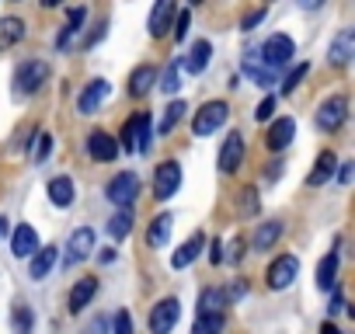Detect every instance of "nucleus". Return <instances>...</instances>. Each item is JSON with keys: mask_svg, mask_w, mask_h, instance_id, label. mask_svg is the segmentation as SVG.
<instances>
[{"mask_svg": "<svg viewBox=\"0 0 355 334\" xmlns=\"http://www.w3.org/2000/svg\"><path fill=\"white\" fill-rule=\"evenodd\" d=\"M153 122H150V115L146 112H139V115H132V118H125V125H122V143H119V150H129V153H146L150 150V139H153V129H150Z\"/></svg>", "mask_w": 355, "mask_h": 334, "instance_id": "nucleus-1", "label": "nucleus"}, {"mask_svg": "<svg viewBox=\"0 0 355 334\" xmlns=\"http://www.w3.org/2000/svg\"><path fill=\"white\" fill-rule=\"evenodd\" d=\"M227 118H230V105L227 101H206L196 112V118H192V132L196 136H213L220 125H227Z\"/></svg>", "mask_w": 355, "mask_h": 334, "instance_id": "nucleus-2", "label": "nucleus"}, {"mask_svg": "<svg viewBox=\"0 0 355 334\" xmlns=\"http://www.w3.org/2000/svg\"><path fill=\"white\" fill-rule=\"evenodd\" d=\"M46 80H49V63L46 60H28L15 73V91L18 94H35V91H42Z\"/></svg>", "mask_w": 355, "mask_h": 334, "instance_id": "nucleus-3", "label": "nucleus"}, {"mask_svg": "<svg viewBox=\"0 0 355 334\" xmlns=\"http://www.w3.org/2000/svg\"><path fill=\"white\" fill-rule=\"evenodd\" d=\"M345 118H348V98L345 94H334L317 108V129L320 132H338L345 125Z\"/></svg>", "mask_w": 355, "mask_h": 334, "instance_id": "nucleus-4", "label": "nucleus"}, {"mask_svg": "<svg viewBox=\"0 0 355 334\" xmlns=\"http://www.w3.org/2000/svg\"><path fill=\"white\" fill-rule=\"evenodd\" d=\"M136 192H139V178L132 175V171H122V175H115L108 185H105V199L112 202V206H132L136 202Z\"/></svg>", "mask_w": 355, "mask_h": 334, "instance_id": "nucleus-5", "label": "nucleus"}, {"mask_svg": "<svg viewBox=\"0 0 355 334\" xmlns=\"http://www.w3.org/2000/svg\"><path fill=\"white\" fill-rule=\"evenodd\" d=\"M296 275H300V261H296L293 254H282V258H275V261L268 265L265 285L275 289V292H282V289H289V285L296 282Z\"/></svg>", "mask_w": 355, "mask_h": 334, "instance_id": "nucleus-6", "label": "nucleus"}, {"mask_svg": "<svg viewBox=\"0 0 355 334\" xmlns=\"http://www.w3.org/2000/svg\"><path fill=\"white\" fill-rule=\"evenodd\" d=\"M178 317H182V303H178L174 296H167V299H160L153 310H150V334H171L174 331V324H178Z\"/></svg>", "mask_w": 355, "mask_h": 334, "instance_id": "nucleus-7", "label": "nucleus"}, {"mask_svg": "<svg viewBox=\"0 0 355 334\" xmlns=\"http://www.w3.org/2000/svg\"><path fill=\"white\" fill-rule=\"evenodd\" d=\"M178 185H182V164H178V160H164L157 167V175H153V195H157V202H167L178 192Z\"/></svg>", "mask_w": 355, "mask_h": 334, "instance_id": "nucleus-8", "label": "nucleus"}, {"mask_svg": "<svg viewBox=\"0 0 355 334\" xmlns=\"http://www.w3.org/2000/svg\"><path fill=\"white\" fill-rule=\"evenodd\" d=\"M258 53H261V63H265L268 70H275V67H286V63L296 56V46H293L289 35H272Z\"/></svg>", "mask_w": 355, "mask_h": 334, "instance_id": "nucleus-9", "label": "nucleus"}, {"mask_svg": "<svg viewBox=\"0 0 355 334\" xmlns=\"http://www.w3.org/2000/svg\"><path fill=\"white\" fill-rule=\"evenodd\" d=\"M174 15H178V0H157V4L150 8V18H146V32H150V39L167 35L171 25H174Z\"/></svg>", "mask_w": 355, "mask_h": 334, "instance_id": "nucleus-10", "label": "nucleus"}, {"mask_svg": "<svg viewBox=\"0 0 355 334\" xmlns=\"http://www.w3.org/2000/svg\"><path fill=\"white\" fill-rule=\"evenodd\" d=\"M244 153H248L244 132H230V136L223 139V150H220V171H223V175H234L237 167L244 164Z\"/></svg>", "mask_w": 355, "mask_h": 334, "instance_id": "nucleus-11", "label": "nucleus"}, {"mask_svg": "<svg viewBox=\"0 0 355 334\" xmlns=\"http://www.w3.org/2000/svg\"><path fill=\"white\" fill-rule=\"evenodd\" d=\"M87 153H91V160H98V164H112V160L119 157V139H115L112 132H105V129H94V132L87 136Z\"/></svg>", "mask_w": 355, "mask_h": 334, "instance_id": "nucleus-12", "label": "nucleus"}, {"mask_svg": "<svg viewBox=\"0 0 355 334\" xmlns=\"http://www.w3.org/2000/svg\"><path fill=\"white\" fill-rule=\"evenodd\" d=\"M293 136H296V122H293L289 115H282V118H275V122L268 125V132H265V146H268L272 153H282V150L293 143Z\"/></svg>", "mask_w": 355, "mask_h": 334, "instance_id": "nucleus-13", "label": "nucleus"}, {"mask_svg": "<svg viewBox=\"0 0 355 334\" xmlns=\"http://www.w3.org/2000/svg\"><path fill=\"white\" fill-rule=\"evenodd\" d=\"M108 94H112V84H108V80H91V84L84 87V94L77 98V112H80V115H94V112L105 105Z\"/></svg>", "mask_w": 355, "mask_h": 334, "instance_id": "nucleus-14", "label": "nucleus"}, {"mask_svg": "<svg viewBox=\"0 0 355 334\" xmlns=\"http://www.w3.org/2000/svg\"><path fill=\"white\" fill-rule=\"evenodd\" d=\"M352 56H355V28H341V32L334 35L331 49H327V60H331L334 67H345Z\"/></svg>", "mask_w": 355, "mask_h": 334, "instance_id": "nucleus-15", "label": "nucleus"}, {"mask_svg": "<svg viewBox=\"0 0 355 334\" xmlns=\"http://www.w3.org/2000/svg\"><path fill=\"white\" fill-rule=\"evenodd\" d=\"M209 56H213V46H209L206 39H199V42H192L189 56H182V60H178V70H189V73H202V70L209 67Z\"/></svg>", "mask_w": 355, "mask_h": 334, "instance_id": "nucleus-16", "label": "nucleus"}, {"mask_svg": "<svg viewBox=\"0 0 355 334\" xmlns=\"http://www.w3.org/2000/svg\"><path fill=\"white\" fill-rule=\"evenodd\" d=\"M157 84V67L153 63H143L129 73V98H146Z\"/></svg>", "mask_w": 355, "mask_h": 334, "instance_id": "nucleus-17", "label": "nucleus"}, {"mask_svg": "<svg viewBox=\"0 0 355 334\" xmlns=\"http://www.w3.org/2000/svg\"><path fill=\"white\" fill-rule=\"evenodd\" d=\"M202 247H206V234H199V230H196V234H192V237H189L182 247L174 251V258H171V268H189V265L199 258V251H202Z\"/></svg>", "mask_w": 355, "mask_h": 334, "instance_id": "nucleus-18", "label": "nucleus"}, {"mask_svg": "<svg viewBox=\"0 0 355 334\" xmlns=\"http://www.w3.org/2000/svg\"><path fill=\"white\" fill-rule=\"evenodd\" d=\"M244 77H251L258 87H272V84H275V77H272V70L261 63V53H258V49L244 53Z\"/></svg>", "mask_w": 355, "mask_h": 334, "instance_id": "nucleus-19", "label": "nucleus"}, {"mask_svg": "<svg viewBox=\"0 0 355 334\" xmlns=\"http://www.w3.org/2000/svg\"><path fill=\"white\" fill-rule=\"evenodd\" d=\"M35 247H39V234H35L28 223H21V227L11 234V254H15V258H32Z\"/></svg>", "mask_w": 355, "mask_h": 334, "instance_id": "nucleus-20", "label": "nucleus"}, {"mask_svg": "<svg viewBox=\"0 0 355 334\" xmlns=\"http://www.w3.org/2000/svg\"><path fill=\"white\" fill-rule=\"evenodd\" d=\"M334 167H338V157H334L331 150H324V153L317 157V164H313V171L306 175V185H310V188H320V185H327V178L334 175Z\"/></svg>", "mask_w": 355, "mask_h": 334, "instance_id": "nucleus-21", "label": "nucleus"}, {"mask_svg": "<svg viewBox=\"0 0 355 334\" xmlns=\"http://www.w3.org/2000/svg\"><path fill=\"white\" fill-rule=\"evenodd\" d=\"M53 268H56V247H53V244H49V247H35L32 265H28V275H32L35 282H42Z\"/></svg>", "mask_w": 355, "mask_h": 334, "instance_id": "nucleus-22", "label": "nucleus"}, {"mask_svg": "<svg viewBox=\"0 0 355 334\" xmlns=\"http://www.w3.org/2000/svg\"><path fill=\"white\" fill-rule=\"evenodd\" d=\"M91 251H94V230L91 227L73 230L70 234V261H84V258H91Z\"/></svg>", "mask_w": 355, "mask_h": 334, "instance_id": "nucleus-23", "label": "nucleus"}, {"mask_svg": "<svg viewBox=\"0 0 355 334\" xmlns=\"http://www.w3.org/2000/svg\"><path fill=\"white\" fill-rule=\"evenodd\" d=\"M25 39V21L21 18H0V53L15 49Z\"/></svg>", "mask_w": 355, "mask_h": 334, "instance_id": "nucleus-24", "label": "nucleus"}, {"mask_svg": "<svg viewBox=\"0 0 355 334\" xmlns=\"http://www.w3.org/2000/svg\"><path fill=\"white\" fill-rule=\"evenodd\" d=\"M171 227H174V216L171 213H160L153 223H150V230H146V244L157 251V247H164L167 240H171Z\"/></svg>", "mask_w": 355, "mask_h": 334, "instance_id": "nucleus-25", "label": "nucleus"}, {"mask_svg": "<svg viewBox=\"0 0 355 334\" xmlns=\"http://www.w3.org/2000/svg\"><path fill=\"white\" fill-rule=\"evenodd\" d=\"M98 292V279H77V285L70 289V313H80Z\"/></svg>", "mask_w": 355, "mask_h": 334, "instance_id": "nucleus-26", "label": "nucleus"}, {"mask_svg": "<svg viewBox=\"0 0 355 334\" xmlns=\"http://www.w3.org/2000/svg\"><path fill=\"white\" fill-rule=\"evenodd\" d=\"M84 21H87V8H70V15H67V28L60 32L56 46H60V49H67V46H70V39H73V35H80Z\"/></svg>", "mask_w": 355, "mask_h": 334, "instance_id": "nucleus-27", "label": "nucleus"}, {"mask_svg": "<svg viewBox=\"0 0 355 334\" xmlns=\"http://www.w3.org/2000/svg\"><path fill=\"white\" fill-rule=\"evenodd\" d=\"M334 285H338V251H331V254L317 265V289L327 292V289H334Z\"/></svg>", "mask_w": 355, "mask_h": 334, "instance_id": "nucleus-28", "label": "nucleus"}, {"mask_svg": "<svg viewBox=\"0 0 355 334\" xmlns=\"http://www.w3.org/2000/svg\"><path fill=\"white\" fill-rule=\"evenodd\" d=\"M279 237H282V223H279V220L261 223L258 234H254V251H272V247L279 244Z\"/></svg>", "mask_w": 355, "mask_h": 334, "instance_id": "nucleus-29", "label": "nucleus"}, {"mask_svg": "<svg viewBox=\"0 0 355 334\" xmlns=\"http://www.w3.org/2000/svg\"><path fill=\"white\" fill-rule=\"evenodd\" d=\"M46 192H49V202L60 206V209H67V206L73 202V182H70V178H53Z\"/></svg>", "mask_w": 355, "mask_h": 334, "instance_id": "nucleus-30", "label": "nucleus"}, {"mask_svg": "<svg viewBox=\"0 0 355 334\" xmlns=\"http://www.w3.org/2000/svg\"><path fill=\"white\" fill-rule=\"evenodd\" d=\"M32 327H35V313H32V306L15 303V310H11V331H15V334H32Z\"/></svg>", "mask_w": 355, "mask_h": 334, "instance_id": "nucleus-31", "label": "nucleus"}, {"mask_svg": "<svg viewBox=\"0 0 355 334\" xmlns=\"http://www.w3.org/2000/svg\"><path fill=\"white\" fill-rule=\"evenodd\" d=\"M185 112H189V105H185V101H171V105L164 108V115H160L157 132H160V136H167V132H171L178 122H182V115H185Z\"/></svg>", "mask_w": 355, "mask_h": 334, "instance_id": "nucleus-32", "label": "nucleus"}, {"mask_svg": "<svg viewBox=\"0 0 355 334\" xmlns=\"http://www.w3.org/2000/svg\"><path fill=\"white\" fill-rule=\"evenodd\" d=\"M129 230H132V206H122V209L108 220V234H112L115 240H122V237H129Z\"/></svg>", "mask_w": 355, "mask_h": 334, "instance_id": "nucleus-33", "label": "nucleus"}, {"mask_svg": "<svg viewBox=\"0 0 355 334\" xmlns=\"http://www.w3.org/2000/svg\"><path fill=\"white\" fill-rule=\"evenodd\" d=\"M223 310H213V313H199V320L192 324V334H220L223 331Z\"/></svg>", "mask_w": 355, "mask_h": 334, "instance_id": "nucleus-34", "label": "nucleus"}, {"mask_svg": "<svg viewBox=\"0 0 355 334\" xmlns=\"http://www.w3.org/2000/svg\"><path fill=\"white\" fill-rule=\"evenodd\" d=\"M223 306H227L223 289L209 285V289H202V292H199V313H213V310H223Z\"/></svg>", "mask_w": 355, "mask_h": 334, "instance_id": "nucleus-35", "label": "nucleus"}, {"mask_svg": "<svg viewBox=\"0 0 355 334\" xmlns=\"http://www.w3.org/2000/svg\"><path fill=\"white\" fill-rule=\"evenodd\" d=\"M153 87H160L164 94H174L178 87H182V77H178V63H167L164 70H157V84Z\"/></svg>", "mask_w": 355, "mask_h": 334, "instance_id": "nucleus-36", "label": "nucleus"}, {"mask_svg": "<svg viewBox=\"0 0 355 334\" xmlns=\"http://www.w3.org/2000/svg\"><path fill=\"white\" fill-rule=\"evenodd\" d=\"M171 28H174V39H178V42H185V35H189V28H192V11H178Z\"/></svg>", "mask_w": 355, "mask_h": 334, "instance_id": "nucleus-37", "label": "nucleus"}, {"mask_svg": "<svg viewBox=\"0 0 355 334\" xmlns=\"http://www.w3.org/2000/svg\"><path fill=\"white\" fill-rule=\"evenodd\" d=\"M49 153H53V136H49V132H35V150H32V157L42 164Z\"/></svg>", "mask_w": 355, "mask_h": 334, "instance_id": "nucleus-38", "label": "nucleus"}, {"mask_svg": "<svg viewBox=\"0 0 355 334\" xmlns=\"http://www.w3.org/2000/svg\"><path fill=\"white\" fill-rule=\"evenodd\" d=\"M306 70H310L306 63H300V67H293V70H289V77H286V84H282V94H293V91L300 87V80L306 77Z\"/></svg>", "mask_w": 355, "mask_h": 334, "instance_id": "nucleus-39", "label": "nucleus"}, {"mask_svg": "<svg viewBox=\"0 0 355 334\" xmlns=\"http://www.w3.org/2000/svg\"><path fill=\"white\" fill-rule=\"evenodd\" d=\"M275 108H279V98H275V94H268V98H265V101L258 105V112H254V118H258V122H268Z\"/></svg>", "mask_w": 355, "mask_h": 334, "instance_id": "nucleus-40", "label": "nucleus"}, {"mask_svg": "<svg viewBox=\"0 0 355 334\" xmlns=\"http://www.w3.org/2000/svg\"><path fill=\"white\" fill-rule=\"evenodd\" d=\"M241 213H248V216L258 213V192H254V188H244V192H241Z\"/></svg>", "mask_w": 355, "mask_h": 334, "instance_id": "nucleus-41", "label": "nucleus"}, {"mask_svg": "<svg viewBox=\"0 0 355 334\" xmlns=\"http://www.w3.org/2000/svg\"><path fill=\"white\" fill-rule=\"evenodd\" d=\"M115 334H132V317H129V310H119V313H115Z\"/></svg>", "mask_w": 355, "mask_h": 334, "instance_id": "nucleus-42", "label": "nucleus"}, {"mask_svg": "<svg viewBox=\"0 0 355 334\" xmlns=\"http://www.w3.org/2000/svg\"><path fill=\"white\" fill-rule=\"evenodd\" d=\"M223 261H234V265L244 261V237H237V240L230 244V254H223Z\"/></svg>", "mask_w": 355, "mask_h": 334, "instance_id": "nucleus-43", "label": "nucleus"}, {"mask_svg": "<svg viewBox=\"0 0 355 334\" xmlns=\"http://www.w3.org/2000/svg\"><path fill=\"white\" fill-rule=\"evenodd\" d=\"M223 296H227V303H234V299H241V296H248V282L244 279H237L230 289H223Z\"/></svg>", "mask_w": 355, "mask_h": 334, "instance_id": "nucleus-44", "label": "nucleus"}, {"mask_svg": "<svg viewBox=\"0 0 355 334\" xmlns=\"http://www.w3.org/2000/svg\"><path fill=\"white\" fill-rule=\"evenodd\" d=\"M261 21H265V8H258V11H251V15H248V18L241 21V28H244V32H251V28H258Z\"/></svg>", "mask_w": 355, "mask_h": 334, "instance_id": "nucleus-45", "label": "nucleus"}, {"mask_svg": "<svg viewBox=\"0 0 355 334\" xmlns=\"http://www.w3.org/2000/svg\"><path fill=\"white\" fill-rule=\"evenodd\" d=\"M345 310V296L338 292V285L331 289V306H327V313H341Z\"/></svg>", "mask_w": 355, "mask_h": 334, "instance_id": "nucleus-46", "label": "nucleus"}, {"mask_svg": "<svg viewBox=\"0 0 355 334\" xmlns=\"http://www.w3.org/2000/svg\"><path fill=\"white\" fill-rule=\"evenodd\" d=\"M338 167H341V171H338V182H341V185H352V167H355V164L345 160V164H338Z\"/></svg>", "mask_w": 355, "mask_h": 334, "instance_id": "nucleus-47", "label": "nucleus"}, {"mask_svg": "<svg viewBox=\"0 0 355 334\" xmlns=\"http://www.w3.org/2000/svg\"><path fill=\"white\" fill-rule=\"evenodd\" d=\"M265 178H268V182H279V178H282V164H279V160L265 167Z\"/></svg>", "mask_w": 355, "mask_h": 334, "instance_id": "nucleus-48", "label": "nucleus"}, {"mask_svg": "<svg viewBox=\"0 0 355 334\" xmlns=\"http://www.w3.org/2000/svg\"><path fill=\"white\" fill-rule=\"evenodd\" d=\"M209 261H213V265H220V261H223V244H220V240H213V244H209Z\"/></svg>", "mask_w": 355, "mask_h": 334, "instance_id": "nucleus-49", "label": "nucleus"}, {"mask_svg": "<svg viewBox=\"0 0 355 334\" xmlns=\"http://www.w3.org/2000/svg\"><path fill=\"white\" fill-rule=\"evenodd\" d=\"M98 261H101V265H112V261H115V251H112V247H105V251L98 254Z\"/></svg>", "mask_w": 355, "mask_h": 334, "instance_id": "nucleus-50", "label": "nucleus"}, {"mask_svg": "<svg viewBox=\"0 0 355 334\" xmlns=\"http://www.w3.org/2000/svg\"><path fill=\"white\" fill-rule=\"evenodd\" d=\"M105 327H108V324H105V317H98V320H94V324H91V334H101V331H105Z\"/></svg>", "mask_w": 355, "mask_h": 334, "instance_id": "nucleus-51", "label": "nucleus"}, {"mask_svg": "<svg viewBox=\"0 0 355 334\" xmlns=\"http://www.w3.org/2000/svg\"><path fill=\"white\" fill-rule=\"evenodd\" d=\"M320 334H341V331H338L334 324H327V320H324V324H320Z\"/></svg>", "mask_w": 355, "mask_h": 334, "instance_id": "nucleus-52", "label": "nucleus"}, {"mask_svg": "<svg viewBox=\"0 0 355 334\" xmlns=\"http://www.w3.org/2000/svg\"><path fill=\"white\" fill-rule=\"evenodd\" d=\"M300 4H303V8H310V11H313V8H320V0H300Z\"/></svg>", "mask_w": 355, "mask_h": 334, "instance_id": "nucleus-53", "label": "nucleus"}, {"mask_svg": "<svg viewBox=\"0 0 355 334\" xmlns=\"http://www.w3.org/2000/svg\"><path fill=\"white\" fill-rule=\"evenodd\" d=\"M63 0H42V8H60Z\"/></svg>", "mask_w": 355, "mask_h": 334, "instance_id": "nucleus-54", "label": "nucleus"}, {"mask_svg": "<svg viewBox=\"0 0 355 334\" xmlns=\"http://www.w3.org/2000/svg\"><path fill=\"white\" fill-rule=\"evenodd\" d=\"M4 234H8V220H4V216H0V237H4Z\"/></svg>", "mask_w": 355, "mask_h": 334, "instance_id": "nucleus-55", "label": "nucleus"}, {"mask_svg": "<svg viewBox=\"0 0 355 334\" xmlns=\"http://www.w3.org/2000/svg\"><path fill=\"white\" fill-rule=\"evenodd\" d=\"M189 4H202V0H189Z\"/></svg>", "mask_w": 355, "mask_h": 334, "instance_id": "nucleus-56", "label": "nucleus"}]
</instances>
